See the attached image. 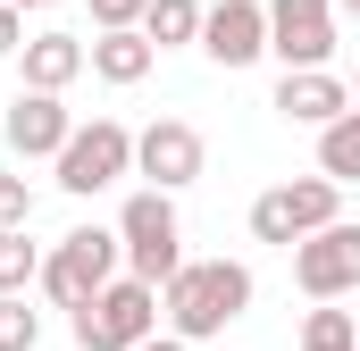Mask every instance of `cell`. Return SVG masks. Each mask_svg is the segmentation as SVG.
<instances>
[{
  "label": "cell",
  "mask_w": 360,
  "mask_h": 351,
  "mask_svg": "<svg viewBox=\"0 0 360 351\" xmlns=\"http://www.w3.org/2000/svg\"><path fill=\"white\" fill-rule=\"evenodd\" d=\"M252 310V267L243 260H184V276L160 293V318L176 343H210Z\"/></svg>",
  "instance_id": "obj_1"
},
{
  "label": "cell",
  "mask_w": 360,
  "mask_h": 351,
  "mask_svg": "<svg viewBox=\"0 0 360 351\" xmlns=\"http://www.w3.org/2000/svg\"><path fill=\"white\" fill-rule=\"evenodd\" d=\"M117 243H126V276L134 284H151V293H168L184 276V226H176V192H134L126 209H117Z\"/></svg>",
  "instance_id": "obj_2"
},
{
  "label": "cell",
  "mask_w": 360,
  "mask_h": 351,
  "mask_svg": "<svg viewBox=\"0 0 360 351\" xmlns=\"http://www.w3.org/2000/svg\"><path fill=\"white\" fill-rule=\"evenodd\" d=\"M344 218V184H327V176H293V184H269L260 201H252V234L260 243H310V234H327Z\"/></svg>",
  "instance_id": "obj_3"
},
{
  "label": "cell",
  "mask_w": 360,
  "mask_h": 351,
  "mask_svg": "<svg viewBox=\"0 0 360 351\" xmlns=\"http://www.w3.org/2000/svg\"><path fill=\"white\" fill-rule=\"evenodd\" d=\"M151 335H160V293L134 284V276L101 284L84 310H76V343L84 351H143Z\"/></svg>",
  "instance_id": "obj_4"
},
{
  "label": "cell",
  "mask_w": 360,
  "mask_h": 351,
  "mask_svg": "<svg viewBox=\"0 0 360 351\" xmlns=\"http://www.w3.org/2000/svg\"><path fill=\"white\" fill-rule=\"evenodd\" d=\"M117 260H126V243H117L109 226H76L59 251H42V293H51V301L76 318L101 284H117Z\"/></svg>",
  "instance_id": "obj_5"
},
{
  "label": "cell",
  "mask_w": 360,
  "mask_h": 351,
  "mask_svg": "<svg viewBox=\"0 0 360 351\" xmlns=\"http://www.w3.org/2000/svg\"><path fill=\"white\" fill-rule=\"evenodd\" d=\"M117 176H134V134H126L117 117L76 126L68 151H59V184H68V192H109Z\"/></svg>",
  "instance_id": "obj_6"
},
{
  "label": "cell",
  "mask_w": 360,
  "mask_h": 351,
  "mask_svg": "<svg viewBox=\"0 0 360 351\" xmlns=\"http://www.w3.org/2000/svg\"><path fill=\"white\" fill-rule=\"evenodd\" d=\"M201 168H210V143L193 117H151L134 134V176H151V192H184Z\"/></svg>",
  "instance_id": "obj_7"
},
{
  "label": "cell",
  "mask_w": 360,
  "mask_h": 351,
  "mask_svg": "<svg viewBox=\"0 0 360 351\" xmlns=\"http://www.w3.org/2000/svg\"><path fill=\"white\" fill-rule=\"evenodd\" d=\"M269 51L285 76H310L335 59V0H269Z\"/></svg>",
  "instance_id": "obj_8"
},
{
  "label": "cell",
  "mask_w": 360,
  "mask_h": 351,
  "mask_svg": "<svg viewBox=\"0 0 360 351\" xmlns=\"http://www.w3.org/2000/svg\"><path fill=\"white\" fill-rule=\"evenodd\" d=\"M293 284H302L310 301H344V293H360V226H352V218H335L327 234L293 243Z\"/></svg>",
  "instance_id": "obj_9"
},
{
  "label": "cell",
  "mask_w": 360,
  "mask_h": 351,
  "mask_svg": "<svg viewBox=\"0 0 360 351\" xmlns=\"http://www.w3.org/2000/svg\"><path fill=\"white\" fill-rule=\"evenodd\" d=\"M201 51H210L218 67H252V59H269V0H210V17H201Z\"/></svg>",
  "instance_id": "obj_10"
},
{
  "label": "cell",
  "mask_w": 360,
  "mask_h": 351,
  "mask_svg": "<svg viewBox=\"0 0 360 351\" xmlns=\"http://www.w3.org/2000/svg\"><path fill=\"white\" fill-rule=\"evenodd\" d=\"M68 134H76V117H68L59 92H17V109H8V151L17 159H59Z\"/></svg>",
  "instance_id": "obj_11"
},
{
  "label": "cell",
  "mask_w": 360,
  "mask_h": 351,
  "mask_svg": "<svg viewBox=\"0 0 360 351\" xmlns=\"http://www.w3.org/2000/svg\"><path fill=\"white\" fill-rule=\"evenodd\" d=\"M276 117L285 126H335V117H352V84L344 76H327V67H310V76H285L276 84Z\"/></svg>",
  "instance_id": "obj_12"
},
{
  "label": "cell",
  "mask_w": 360,
  "mask_h": 351,
  "mask_svg": "<svg viewBox=\"0 0 360 351\" xmlns=\"http://www.w3.org/2000/svg\"><path fill=\"white\" fill-rule=\"evenodd\" d=\"M17 67H25V92H68L92 67V51H84V34H25Z\"/></svg>",
  "instance_id": "obj_13"
},
{
  "label": "cell",
  "mask_w": 360,
  "mask_h": 351,
  "mask_svg": "<svg viewBox=\"0 0 360 351\" xmlns=\"http://www.w3.org/2000/svg\"><path fill=\"white\" fill-rule=\"evenodd\" d=\"M84 51H92V76H101V84H143V76L160 67V51H151L143 34H92Z\"/></svg>",
  "instance_id": "obj_14"
},
{
  "label": "cell",
  "mask_w": 360,
  "mask_h": 351,
  "mask_svg": "<svg viewBox=\"0 0 360 351\" xmlns=\"http://www.w3.org/2000/svg\"><path fill=\"white\" fill-rule=\"evenodd\" d=\"M201 17H210L201 0H151L143 8V42L151 51H184V42H201Z\"/></svg>",
  "instance_id": "obj_15"
},
{
  "label": "cell",
  "mask_w": 360,
  "mask_h": 351,
  "mask_svg": "<svg viewBox=\"0 0 360 351\" xmlns=\"http://www.w3.org/2000/svg\"><path fill=\"white\" fill-rule=\"evenodd\" d=\"M319 176H327V184H360V109L319 134Z\"/></svg>",
  "instance_id": "obj_16"
},
{
  "label": "cell",
  "mask_w": 360,
  "mask_h": 351,
  "mask_svg": "<svg viewBox=\"0 0 360 351\" xmlns=\"http://www.w3.org/2000/svg\"><path fill=\"white\" fill-rule=\"evenodd\" d=\"M302 351H360V326H352V310L319 301V310L302 318Z\"/></svg>",
  "instance_id": "obj_17"
},
{
  "label": "cell",
  "mask_w": 360,
  "mask_h": 351,
  "mask_svg": "<svg viewBox=\"0 0 360 351\" xmlns=\"http://www.w3.org/2000/svg\"><path fill=\"white\" fill-rule=\"evenodd\" d=\"M25 284H42V243L0 234V293H25Z\"/></svg>",
  "instance_id": "obj_18"
},
{
  "label": "cell",
  "mask_w": 360,
  "mask_h": 351,
  "mask_svg": "<svg viewBox=\"0 0 360 351\" xmlns=\"http://www.w3.org/2000/svg\"><path fill=\"white\" fill-rule=\"evenodd\" d=\"M42 343V310H25V293H0V351H34Z\"/></svg>",
  "instance_id": "obj_19"
},
{
  "label": "cell",
  "mask_w": 360,
  "mask_h": 351,
  "mask_svg": "<svg viewBox=\"0 0 360 351\" xmlns=\"http://www.w3.org/2000/svg\"><path fill=\"white\" fill-rule=\"evenodd\" d=\"M25 226H34V184L0 176V234H25Z\"/></svg>",
  "instance_id": "obj_20"
},
{
  "label": "cell",
  "mask_w": 360,
  "mask_h": 351,
  "mask_svg": "<svg viewBox=\"0 0 360 351\" xmlns=\"http://www.w3.org/2000/svg\"><path fill=\"white\" fill-rule=\"evenodd\" d=\"M143 8L151 0H92V25L101 34H143Z\"/></svg>",
  "instance_id": "obj_21"
},
{
  "label": "cell",
  "mask_w": 360,
  "mask_h": 351,
  "mask_svg": "<svg viewBox=\"0 0 360 351\" xmlns=\"http://www.w3.org/2000/svg\"><path fill=\"white\" fill-rule=\"evenodd\" d=\"M8 51H25V8L0 0V59H8Z\"/></svg>",
  "instance_id": "obj_22"
},
{
  "label": "cell",
  "mask_w": 360,
  "mask_h": 351,
  "mask_svg": "<svg viewBox=\"0 0 360 351\" xmlns=\"http://www.w3.org/2000/svg\"><path fill=\"white\" fill-rule=\"evenodd\" d=\"M143 351H193V343H176V335H151V343H143Z\"/></svg>",
  "instance_id": "obj_23"
},
{
  "label": "cell",
  "mask_w": 360,
  "mask_h": 351,
  "mask_svg": "<svg viewBox=\"0 0 360 351\" xmlns=\"http://www.w3.org/2000/svg\"><path fill=\"white\" fill-rule=\"evenodd\" d=\"M335 17H352V25H360V0H335Z\"/></svg>",
  "instance_id": "obj_24"
},
{
  "label": "cell",
  "mask_w": 360,
  "mask_h": 351,
  "mask_svg": "<svg viewBox=\"0 0 360 351\" xmlns=\"http://www.w3.org/2000/svg\"><path fill=\"white\" fill-rule=\"evenodd\" d=\"M8 8H59V0H8Z\"/></svg>",
  "instance_id": "obj_25"
},
{
  "label": "cell",
  "mask_w": 360,
  "mask_h": 351,
  "mask_svg": "<svg viewBox=\"0 0 360 351\" xmlns=\"http://www.w3.org/2000/svg\"><path fill=\"white\" fill-rule=\"evenodd\" d=\"M352 109H360V84H352Z\"/></svg>",
  "instance_id": "obj_26"
}]
</instances>
